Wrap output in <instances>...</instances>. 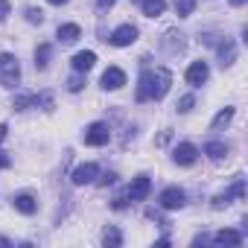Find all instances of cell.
<instances>
[{"mask_svg": "<svg viewBox=\"0 0 248 248\" xmlns=\"http://www.w3.org/2000/svg\"><path fill=\"white\" fill-rule=\"evenodd\" d=\"M170 85H172V73H170L167 67L143 70L135 99H138V102H146V99H164V96H167V91H170Z\"/></svg>", "mask_w": 248, "mask_h": 248, "instance_id": "6da1fadb", "label": "cell"}, {"mask_svg": "<svg viewBox=\"0 0 248 248\" xmlns=\"http://www.w3.org/2000/svg\"><path fill=\"white\" fill-rule=\"evenodd\" d=\"M21 82V64L12 53H0V85L3 88H15Z\"/></svg>", "mask_w": 248, "mask_h": 248, "instance_id": "7a4b0ae2", "label": "cell"}, {"mask_svg": "<svg viewBox=\"0 0 248 248\" xmlns=\"http://www.w3.org/2000/svg\"><path fill=\"white\" fill-rule=\"evenodd\" d=\"M82 140H85L88 146H105V143L111 140L108 123H91V126L85 129V135H82Z\"/></svg>", "mask_w": 248, "mask_h": 248, "instance_id": "3957f363", "label": "cell"}, {"mask_svg": "<svg viewBox=\"0 0 248 248\" xmlns=\"http://www.w3.org/2000/svg\"><path fill=\"white\" fill-rule=\"evenodd\" d=\"M149 190H152V181H149V175H138L132 184H129V190H126V199L135 204V202H143L146 196H149Z\"/></svg>", "mask_w": 248, "mask_h": 248, "instance_id": "277c9868", "label": "cell"}, {"mask_svg": "<svg viewBox=\"0 0 248 248\" xmlns=\"http://www.w3.org/2000/svg\"><path fill=\"white\" fill-rule=\"evenodd\" d=\"M161 207L164 210H181L184 207V202H187V196H184V190L181 187H167L164 193H161Z\"/></svg>", "mask_w": 248, "mask_h": 248, "instance_id": "5b68a950", "label": "cell"}, {"mask_svg": "<svg viewBox=\"0 0 248 248\" xmlns=\"http://www.w3.org/2000/svg\"><path fill=\"white\" fill-rule=\"evenodd\" d=\"M114 47H129V44H135L138 41V27H132V24H123V27H117L114 32H111V38H108Z\"/></svg>", "mask_w": 248, "mask_h": 248, "instance_id": "8992f818", "label": "cell"}, {"mask_svg": "<svg viewBox=\"0 0 248 248\" xmlns=\"http://www.w3.org/2000/svg\"><path fill=\"white\" fill-rule=\"evenodd\" d=\"M242 196H245V181H242V178H236L231 190H225V193H219V196L213 199V207H216V210H222V207H228V204H231V199H242Z\"/></svg>", "mask_w": 248, "mask_h": 248, "instance_id": "52a82bcc", "label": "cell"}, {"mask_svg": "<svg viewBox=\"0 0 248 248\" xmlns=\"http://www.w3.org/2000/svg\"><path fill=\"white\" fill-rule=\"evenodd\" d=\"M196 158H199V149H196L193 143H178V146L172 149V161H175L178 167H190V164H196Z\"/></svg>", "mask_w": 248, "mask_h": 248, "instance_id": "ba28073f", "label": "cell"}, {"mask_svg": "<svg viewBox=\"0 0 248 248\" xmlns=\"http://www.w3.org/2000/svg\"><path fill=\"white\" fill-rule=\"evenodd\" d=\"M207 76H210L207 62H193V64L187 67V85H193V88L204 85V82H207Z\"/></svg>", "mask_w": 248, "mask_h": 248, "instance_id": "9c48e42d", "label": "cell"}, {"mask_svg": "<svg viewBox=\"0 0 248 248\" xmlns=\"http://www.w3.org/2000/svg\"><path fill=\"white\" fill-rule=\"evenodd\" d=\"M96 175H99V167L96 164H82V167L73 170V184L76 187H85V184L96 181Z\"/></svg>", "mask_w": 248, "mask_h": 248, "instance_id": "30bf717a", "label": "cell"}, {"mask_svg": "<svg viewBox=\"0 0 248 248\" xmlns=\"http://www.w3.org/2000/svg\"><path fill=\"white\" fill-rule=\"evenodd\" d=\"M123 85H126V73H123L120 67H108L102 73V88L105 91H120Z\"/></svg>", "mask_w": 248, "mask_h": 248, "instance_id": "8fae6325", "label": "cell"}, {"mask_svg": "<svg viewBox=\"0 0 248 248\" xmlns=\"http://www.w3.org/2000/svg\"><path fill=\"white\" fill-rule=\"evenodd\" d=\"M70 64H73V70H76V73H88V70L96 64V53H93V50H82V53H76V56H73V62H70Z\"/></svg>", "mask_w": 248, "mask_h": 248, "instance_id": "7c38bea8", "label": "cell"}, {"mask_svg": "<svg viewBox=\"0 0 248 248\" xmlns=\"http://www.w3.org/2000/svg\"><path fill=\"white\" fill-rule=\"evenodd\" d=\"M12 204H15V210H18V213H24V216H32V213L38 210V202H35V196H30V193L15 196V199H12Z\"/></svg>", "mask_w": 248, "mask_h": 248, "instance_id": "4fadbf2b", "label": "cell"}, {"mask_svg": "<svg viewBox=\"0 0 248 248\" xmlns=\"http://www.w3.org/2000/svg\"><path fill=\"white\" fill-rule=\"evenodd\" d=\"M79 38H82V30L76 24H62L59 27V41L62 44H76Z\"/></svg>", "mask_w": 248, "mask_h": 248, "instance_id": "5bb4252c", "label": "cell"}, {"mask_svg": "<svg viewBox=\"0 0 248 248\" xmlns=\"http://www.w3.org/2000/svg\"><path fill=\"white\" fill-rule=\"evenodd\" d=\"M216 50H219V59H222V67H231V64L236 62V47H233V41H231V38H225V41H222V44H219Z\"/></svg>", "mask_w": 248, "mask_h": 248, "instance_id": "9a60e30c", "label": "cell"}, {"mask_svg": "<svg viewBox=\"0 0 248 248\" xmlns=\"http://www.w3.org/2000/svg\"><path fill=\"white\" fill-rule=\"evenodd\" d=\"M213 242L216 245H242V233L239 231H219V233H213Z\"/></svg>", "mask_w": 248, "mask_h": 248, "instance_id": "2e32d148", "label": "cell"}, {"mask_svg": "<svg viewBox=\"0 0 248 248\" xmlns=\"http://www.w3.org/2000/svg\"><path fill=\"white\" fill-rule=\"evenodd\" d=\"M140 9H143V15H149V18H158V15H164V9H167V0H140Z\"/></svg>", "mask_w": 248, "mask_h": 248, "instance_id": "e0dca14e", "label": "cell"}, {"mask_svg": "<svg viewBox=\"0 0 248 248\" xmlns=\"http://www.w3.org/2000/svg\"><path fill=\"white\" fill-rule=\"evenodd\" d=\"M204 155L213 158V161H222V158L228 155V143H222V140H210V143H204Z\"/></svg>", "mask_w": 248, "mask_h": 248, "instance_id": "ac0fdd59", "label": "cell"}, {"mask_svg": "<svg viewBox=\"0 0 248 248\" xmlns=\"http://www.w3.org/2000/svg\"><path fill=\"white\" fill-rule=\"evenodd\" d=\"M231 120H233V108H222V111H219V114L213 117V123H210V129H213V132H219V129H225V126H228Z\"/></svg>", "mask_w": 248, "mask_h": 248, "instance_id": "d6986e66", "label": "cell"}, {"mask_svg": "<svg viewBox=\"0 0 248 248\" xmlns=\"http://www.w3.org/2000/svg\"><path fill=\"white\" fill-rule=\"evenodd\" d=\"M50 53H53L50 44H38V50H35V67H38V70H44V67L50 64Z\"/></svg>", "mask_w": 248, "mask_h": 248, "instance_id": "ffe728a7", "label": "cell"}, {"mask_svg": "<svg viewBox=\"0 0 248 248\" xmlns=\"http://www.w3.org/2000/svg\"><path fill=\"white\" fill-rule=\"evenodd\" d=\"M102 242H105L108 248H120V245H123V233H120V228H114V225H111V228L102 233Z\"/></svg>", "mask_w": 248, "mask_h": 248, "instance_id": "44dd1931", "label": "cell"}, {"mask_svg": "<svg viewBox=\"0 0 248 248\" xmlns=\"http://www.w3.org/2000/svg\"><path fill=\"white\" fill-rule=\"evenodd\" d=\"M30 105H35V93H21V96L12 99V108L15 111H27Z\"/></svg>", "mask_w": 248, "mask_h": 248, "instance_id": "7402d4cb", "label": "cell"}, {"mask_svg": "<svg viewBox=\"0 0 248 248\" xmlns=\"http://www.w3.org/2000/svg\"><path fill=\"white\" fill-rule=\"evenodd\" d=\"M193 9H196V0H175V12H178V18L193 15Z\"/></svg>", "mask_w": 248, "mask_h": 248, "instance_id": "603a6c76", "label": "cell"}, {"mask_svg": "<svg viewBox=\"0 0 248 248\" xmlns=\"http://www.w3.org/2000/svg\"><path fill=\"white\" fill-rule=\"evenodd\" d=\"M24 15H27V21H30V24H44V12H41V9H35V6H30Z\"/></svg>", "mask_w": 248, "mask_h": 248, "instance_id": "cb8c5ba5", "label": "cell"}, {"mask_svg": "<svg viewBox=\"0 0 248 248\" xmlns=\"http://www.w3.org/2000/svg\"><path fill=\"white\" fill-rule=\"evenodd\" d=\"M35 105H44V111H53V93H35Z\"/></svg>", "mask_w": 248, "mask_h": 248, "instance_id": "d4e9b609", "label": "cell"}, {"mask_svg": "<svg viewBox=\"0 0 248 248\" xmlns=\"http://www.w3.org/2000/svg\"><path fill=\"white\" fill-rule=\"evenodd\" d=\"M82 88H85V79H82V76H79V73H76V76H73V79H70V82H67V91H70V93H79V91H82Z\"/></svg>", "mask_w": 248, "mask_h": 248, "instance_id": "484cf974", "label": "cell"}, {"mask_svg": "<svg viewBox=\"0 0 248 248\" xmlns=\"http://www.w3.org/2000/svg\"><path fill=\"white\" fill-rule=\"evenodd\" d=\"M193 105H196V99H193V96H181V99H178V105H175V108H178V111H181V114H187V111H190V108H193Z\"/></svg>", "mask_w": 248, "mask_h": 248, "instance_id": "4316f807", "label": "cell"}, {"mask_svg": "<svg viewBox=\"0 0 248 248\" xmlns=\"http://www.w3.org/2000/svg\"><path fill=\"white\" fill-rule=\"evenodd\" d=\"M9 12H12V6H9V0H0V24H3V21L9 18Z\"/></svg>", "mask_w": 248, "mask_h": 248, "instance_id": "83f0119b", "label": "cell"}, {"mask_svg": "<svg viewBox=\"0 0 248 248\" xmlns=\"http://www.w3.org/2000/svg\"><path fill=\"white\" fill-rule=\"evenodd\" d=\"M96 178H99V184H102V187H108V184H114V181H117V175H114V172H105V175H96Z\"/></svg>", "mask_w": 248, "mask_h": 248, "instance_id": "f1b7e54d", "label": "cell"}, {"mask_svg": "<svg viewBox=\"0 0 248 248\" xmlns=\"http://www.w3.org/2000/svg\"><path fill=\"white\" fill-rule=\"evenodd\" d=\"M129 204V199L126 196H120V199H114V210H123V207H126Z\"/></svg>", "mask_w": 248, "mask_h": 248, "instance_id": "f546056e", "label": "cell"}, {"mask_svg": "<svg viewBox=\"0 0 248 248\" xmlns=\"http://www.w3.org/2000/svg\"><path fill=\"white\" fill-rule=\"evenodd\" d=\"M114 3H117V0H96V6H99V9H111Z\"/></svg>", "mask_w": 248, "mask_h": 248, "instance_id": "4dcf8cb0", "label": "cell"}, {"mask_svg": "<svg viewBox=\"0 0 248 248\" xmlns=\"http://www.w3.org/2000/svg\"><path fill=\"white\" fill-rule=\"evenodd\" d=\"M9 164H12V161H9V155H6V152H0V170H6Z\"/></svg>", "mask_w": 248, "mask_h": 248, "instance_id": "1f68e13d", "label": "cell"}, {"mask_svg": "<svg viewBox=\"0 0 248 248\" xmlns=\"http://www.w3.org/2000/svg\"><path fill=\"white\" fill-rule=\"evenodd\" d=\"M170 138H172V135H170V132H164V135L158 138V146H164V143H170Z\"/></svg>", "mask_w": 248, "mask_h": 248, "instance_id": "d6a6232c", "label": "cell"}, {"mask_svg": "<svg viewBox=\"0 0 248 248\" xmlns=\"http://www.w3.org/2000/svg\"><path fill=\"white\" fill-rule=\"evenodd\" d=\"M0 245H3V248H12V239H6V236H0Z\"/></svg>", "mask_w": 248, "mask_h": 248, "instance_id": "836d02e7", "label": "cell"}, {"mask_svg": "<svg viewBox=\"0 0 248 248\" xmlns=\"http://www.w3.org/2000/svg\"><path fill=\"white\" fill-rule=\"evenodd\" d=\"M6 132H9V129H6V123H0V140L6 138Z\"/></svg>", "mask_w": 248, "mask_h": 248, "instance_id": "e575fe53", "label": "cell"}, {"mask_svg": "<svg viewBox=\"0 0 248 248\" xmlns=\"http://www.w3.org/2000/svg\"><path fill=\"white\" fill-rule=\"evenodd\" d=\"M50 3H53V6H64V3H67V0H50Z\"/></svg>", "mask_w": 248, "mask_h": 248, "instance_id": "d590c367", "label": "cell"}, {"mask_svg": "<svg viewBox=\"0 0 248 248\" xmlns=\"http://www.w3.org/2000/svg\"><path fill=\"white\" fill-rule=\"evenodd\" d=\"M231 6H245V0H231Z\"/></svg>", "mask_w": 248, "mask_h": 248, "instance_id": "8d00e7d4", "label": "cell"}]
</instances>
